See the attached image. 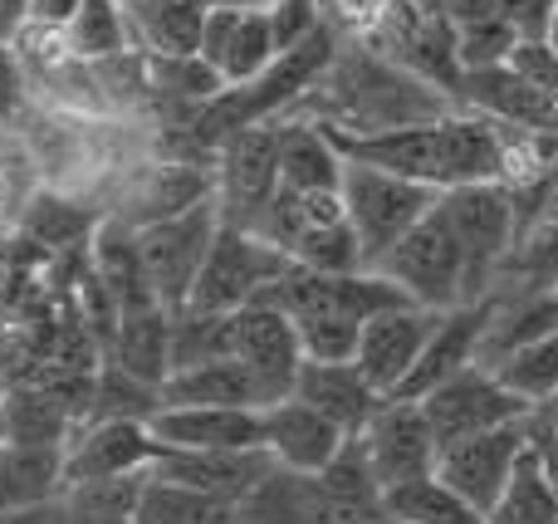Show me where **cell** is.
I'll return each mask as SVG.
<instances>
[{"label":"cell","mask_w":558,"mask_h":524,"mask_svg":"<svg viewBox=\"0 0 558 524\" xmlns=\"http://www.w3.org/2000/svg\"><path fill=\"white\" fill-rule=\"evenodd\" d=\"M328 133V127H324ZM348 162H367L383 172L412 176L436 192H451L465 182H500L505 176V143L500 118L475 113V108H451L441 118L407 127H383V133H328Z\"/></svg>","instance_id":"6da1fadb"},{"label":"cell","mask_w":558,"mask_h":524,"mask_svg":"<svg viewBox=\"0 0 558 524\" xmlns=\"http://www.w3.org/2000/svg\"><path fill=\"white\" fill-rule=\"evenodd\" d=\"M294 108L328 133H383V127L441 118L461 103L436 84H426L422 74L402 69L397 59H387L367 39H348V45H338L324 78Z\"/></svg>","instance_id":"7a4b0ae2"},{"label":"cell","mask_w":558,"mask_h":524,"mask_svg":"<svg viewBox=\"0 0 558 524\" xmlns=\"http://www.w3.org/2000/svg\"><path fill=\"white\" fill-rule=\"evenodd\" d=\"M338 45H343V35H338V29L324 20V25H318L304 45L279 49L270 64H265V74H255L251 84L221 88V94L202 108V118H196L202 137L226 143V137L241 133V127L275 123L279 113H289V108H294L299 98H304L308 88L324 78V69L333 64V54H338Z\"/></svg>","instance_id":"3957f363"},{"label":"cell","mask_w":558,"mask_h":524,"mask_svg":"<svg viewBox=\"0 0 558 524\" xmlns=\"http://www.w3.org/2000/svg\"><path fill=\"white\" fill-rule=\"evenodd\" d=\"M465 260V300H485L500 284V270L520 241V206L505 182H465L441 192ZM461 300V304H465Z\"/></svg>","instance_id":"277c9868"},{"label":"cell","mask_w":558,"mask_h":524,"mask_svg":"<svg viewBox=\"0 0 558 524\" xmlns=\"http://www.w3.org/2000/svg\"><path fill=\"white\" fill-rule=\"evenodd\" d=\"M436 202H441L436 186L383 172V167H367V162H348L343 157V211H348V226H353L357 245H363L367 270H377V260H383Z\"/></svg>","instance_id":"5b68a950"},{"label":"cell","mask_w":558,"mask_h":524,"mask_svg":"<svg viewBox=\"0 0 558 524\" xmlns=\"http://www.w3.org/2000/svg\"><path fill=\"white\" fill-rule=\"evenodd\" d=\"M216 231H221V206H216V196H202V202L186 206V211L157 216V221L137 226L143 275H147V284H153L157 304H162L167 314L186 309L192 284H196V275H202Z\"/></svg>","instance_id":"8992f818"},{"label":"cell","mask_w":558,"mask_h":524,"mask_svg":"<svg viewBox=\"0 0 558 524\" xmlns=\"http://www.w3.org/2000/svg\"><path fill=\"white\" fill-rule=\"evenodd\" d=\"M377 275H387L407 300L426 304V309H456L465 300L461 241H456V226L441 202L377 260Z\"/></svg>","instance_id":"52a82bcc"},{"label":"cell","mask_w":558,"mask_h":524,"mask_svg":"<svg viewBox=\"0 0 558 524\" xmlns=\"http://www.w3.org/2000/svg\"><path fill=\"white\" fill-rule=\"evenodd\" d=\"M289 255L279 251L275 241L245 231V226H226L216 231L211 251H206V265L192 284V309H211V314H235L245 304H255L265 290L289 270Z\"/></svg>","instance_id":"ba28073f"},{"label":"cell","mask_w":558,"mask_h":524,"mask_svg":"<svg viewBox=\"0 0 558 524\" xmlns=\"http://www.w3.org/2000/svg\"><path fill=\"white\" fill-rule=\"evenodd\" d=\"M524 447H530V417L500 422V427H485V431H471V437H456V441H446V447H436L432 476L446 480L465 505L490 515Z\"/></svg>","instance_id":"9c48e42d"},{"label":"cell","mask_w":558,"mask_h":524,"mask_svg":"<svg viewBox=\"0 0 558 524\" xmlns=\"http://www.w3.org/2000/svg\"><path fill=\"white\" fill-rule=\"evenodd\" d=\"M422 412L436 431V447H446V441L471 437V431L500 427V422H520V417H530L534 407L524 398H514L490 368L471 363V368H461L456 378H446L441 388L426 392Z\"/></svg>","instance_id":"30bf717a"},{"label":"cell","mask_w":558,"mask_h":524,"mask_svg":"<svg viewBox=\"0 0 558 524\" xmlns=\"http://www.w3.org/2000/svg\"><path fill=\"white\" fill-rule=\"evenodd\" d=\"M279 192V127L275 123H255L241 133L226 137V157H221V206L226 226H245L255 231L265 216V206Z\"/></svg>","instance_id":"8fae6325"},{"label":"cell","mask_w":558,"mask_h":524,"mask_svg":"<svg viewBox=\"0 0 558 524\" xmlns=\"http://www.w3.org/2000/svg\"><path fill=\"white\" fill-rule=\"evenodd\" d=\"M357 441H363V456L383 490L436 471V431H432V422H426L422 402L383 398V407L367 417Z\"/></svg>","instance_id":"7c38bea8"},{"label":"cell","mask_w":558,"mask_h":524,"mask_svg":"<svg viewBox=\"0 0 558 524\" xmlns=\"http://www.w3.org/2000/svg\"><path fill=\"white\" fill-rule=\"evenodd\" d=\"M235 358L260 382L265 407L289 398L299 368H304V343H299L294 319L270 300H255L245 309H235Z\"/></svg>","instance_id":"4fadbf2b"},{"label":"cell","mask_w":558,"mask_h":524,"mask_svg":"<svg viewBox=\"0 0 558 524\" xmlns=\"http://www.w3.org/2000/svg\"><path fill=\"white\" fill-rule=\"evenodd\" d=\"M441 314L446 309H426V304H392V309H377L373 319L363 324V333H357V353H353L357 373H363L383 398H392V392L402 388V378L412 373L416 353L426 349V339H432Z\"/></svg>","instance_id":"5bb4252c"},{"label":"cell","mask_w":558,"mask_h":524,"mask_svg":"<svg viewBox=\"0 0 558 524\" xmlns=\"http://www.w3.org/2000/svg\"><path fill=\"white\" fill-rule=\"evenodd\" d=\"M275 471V456L265 447L251 451H177L157 441V461H153V476L172 480V486L186 490H202L211 500H226V505H241L255 486Z\"/></svg>","instance_id":"9a60e30c"},{"label":"cell","mask_w":558,"mask_h":524,"mask_svg":"<svg viewBox=\"0 0 558 524\" xmlns=\"http://www.w3.org/2000/svg\"><path fill=\"white\" fill-rule=\"evenodd\" d=\"M153 461H157V437L147 431V422L94 417L84 437L64 447V490L84 486V480L137 476V471H153Z\"/></svg>","instance_id":"2e32d148"},{"label":"cell","mask_w":558,"mask_h":524,"mask_svg":"<svg viewBox=\"0 0 558 524\" xmlns=\"http://www.w3.org/2000/svg\"><path fill=\"white\" fill-rule=\"evenodd\" d=\"M485 319H490V294L485 300H465L456 309H446L436 319L432 339L426 349L416 353L412 373L402 378V388L392 398H407V402H422L432 388H441L446 378H456L461 368H471L475 353H481V333H485Z\"/></svg>","instance_id":"e0dca14e"},{"label":"cell","mask_w":558,"mask_h":524,"mask_svg":"<svg viewBox=\"0 0 558 524\" xmlns=\"http://www.w3.org/2000/svg\"><path fill=\"white\" fill-rule=\"evenodd\" d=\"M162 447L177 451H251L265 447L260 407H157L147 422Z\"/></svg>","instance_id":"ac0fdd59"},{"label":"cell","mask_w":558,"mask_h":524,"mask_svg":"<svg viewBox=\"0 0 558 524\" xmlns=\"http://www.w3.org/2000/svg\"><path fill=\"white\" fill-rule=\"evenodd\" d=\"M279 54L270 35V15L265 10H206L202 29V59L216 69L226 88L251 84L265 74V64Z\"/></svg>","instance_id":"d6986e66"},{"label":"cell","mask_w":558,"mask_h":524,"mask_svg":"<svg viewBox=\"0 0 558 524\" xmlns=\"http://www.w3.org/2000/svg\"><path fill=\"white\" fill-rule=\"evenodd\" d=\"M260 417H265V451L284 471H324L338 456V447L348 441V431L338 422H328L324 412L308 407L294 392L260 407Z\"/></svg>","instance_id":"ffe728a7"},{"label":"cell","mask_w":558,"mask_h":524,"mask_svg":"<svg viewBox=\"0 0 558 524\" xmlns=\"http://www.w3.org/2000/svg\"><path fill=\"white\" fill-rule=\"evenodd\" d=\"M294 398H304L328 422H338L348 437H357L367 427V417L383 407V392L357 373V363H308L304 358V368L294 378Z\"/></svg>","instance_id":"44dd1931"},{"label":"cell","mask_w":558,"mask_h":524,"mask_svg":"<svg viewBox=\"0 0 558 524\" xmlns=\"http://www.w3.org/2000/svg\"><path fill=\"white\" fill-rule=\"evenodd\" d=\"M162 407H265V392L231 353V358L172 368L162 378Z\"/></svg>","instance_id":"7402d4cb"},{"label":"cell","mask_w":558,"mask_h":524,"mask_svg":"<svg viewBox=\"0 0 558 524\" xmlns=\"http://www.w3.org/2000/svg\"><path fill=\"white\" fill-rule=\"evenodd\" d=\"M128 39L153 59H186L202 54L206 5L202 0H128Z\"/></svg>","instance_id":"603a6c76"},{"label":"cell","mask_w":558,"mask_h":524,"mask_svg":"<svg viewBox=\"0 0 558 524\" xmlns=\"http://www.w3.org/2000/svg\"><path fill=\"white\" fill-rule=\"evenodd\" d=\"M279 186H289V192H343V153L308 118L279 127Z\"/></svg>","instance_id":"cb8c5ba5"},{"label":"cell","mask_w":558,"mask_h":524,"mask_svg":"<svg viewBox=\"0 0 558 524\" xmlns=\"http://www.w3.org/2000/svg\"><path fill=\"white\" fill-rule=\"evenodd\" d=\"M108 358L118 368H128L133 378L162 388V378L172 373V314L162 304H137V309L118 314V333Z\"/></svg>","instance_id":"d4e9b609"},{"label":"cell","mask_w":558,"mask_h":524,"mask_svg":"<svg viewBox=\"0 0 558 524\" xmlns=\"http://www.w3.org/2000/svg\"><path fill=\"white\" fill-rule=\"evenodd\" d=\"M490 524H558V486H554V466L539 451V441L530 437V447L520 451L510 480H505L495 510L485 515Z\"/></svg>","instance_id":"484cf974"},{"label":"cell","mask_w":558,"mask_h":524,"mask_svg":"<svg viewBox=\"0 0 558 524\" xmlns=\"http://www.w3.org/2000/svg\"><path fill=\"white\" fill-rule=\"evenodd\" d=\"M495 290L558 294V211H544V216H534V221L524 226Z\"/></svg>","instance_id":"4316f807"},{"label":"cell","mask_w":558,"mask_h":524,"mask_svg":"<svg viewBox=\"0 0 558 524\" xmlns=\"http://www.w3.org/2000/svg\"><path fill=\"white\" fill-rule=\"evenodd\" d=\"M94 275L104 280V290L113 294L118 314L123 309H137V304H157L153 284L143 275V255H137V231L128 226H104L98 231V245H94Z\"/></svg>","instance_id":"83f0119b"},{"label":"cell","mask_w":558,"mask_h":524,"mask_svg":"<svg viewBox=\"0 0 558 524\" xmlns=\"http://www.w3.org/2000/svg\"><path fill=\"white\" fill-rule=\"evenodd\" d=\"M490 373L514 392V398L530 402V407H549V402H558V329L520 343V349H510L505 358H495Z\"/></svg>","instance_id":"f1b7e54d"},{"label":"cell","mask_w":558,"mask_h":524,"mask_svg":"<svg viewBox=\"0 0 558 524\" xmlns=\"http://www.w3.org/2000/svg\"><path fill=\"white\" fill-rule=\"evenodd\" d=\"M383 496H387L392 524H490L481 510L465 505V500L436 476L402 480V486L383 490Z\"/></svg>","instance_id":"f546056e"},{"label":"cell","mask_w":558,"mask_h":524,"mask_svg":"<svg viewBox=\"0 0 558 524\" xmlns=\"http://www.w3.org/2000/svg\"><path fill=\"white\" fill-rule=\"evenodd\" d=\"M231 353H235V314L192 309V304L172 314V368L231 358Z\"/></svg>","instance_id":"4dcf8cb0"},{"label":"cell","mask_w":558,"mask_h":524,"mask_svg":"<svg viewBox=\"0 0 558 524\" xmlns=\"http://www.w3.org/2000/svg\"><path fill=\"white\" fill-rule=\"evenodd\" d=\"M162 407V388L133 378L128 368H118L113 358L104 363L94 382H88V417H128V422H153V412Z\"/></svg>","instance_id":"1f68e13d"},{"label":"cell","mask_w":558,"mask_h":524,"mask_svg":"<svg viewBox=\"0 0 558 524\" xmlns=\"http://www.w3.org/2000/svg\"><path fill=\"white\" fill-rule=\"evenodd\" d=\"M64 35H69V49L84 59H113V54H123V49H133V39H128V15L118 0H84L78 15L64 25Z\"/></svg>","instance_id":"d6a6232c"},{"label":"cell","mask_w":558,"mask_h":524,"mask_svg":"<svg viewBox=\"0 0 558 524\" xmlns=\"http://www.w3.org/2000/svg\"><path fill=\"white\" fill-rule=\"evenodd\" d=\"M520 49V29L500 15L485 20H465L456 25V54H461V69H490V64H510V54Z\"/></svg>","instance_id":"836d02e7"},{"label":"cell","mask_w":558,"mask_h":524,"mask_svg":"<svg viewBox=\"0 0 558 524\" xmlns=\"http://www.w3.org/2000/svg\"><path fill=\"white\" fill-rule=\"evenodd\" d=\"M299 343H304L308 363H353L357 353V319H338V314H314V319H294Z\"/></svg>","instance_id":"e575fe53"},{"label":"cell","mask_w":558,"mask_h":524,"mask_svg":"<svg viewBox=\"0 0 558 524\" xmlns=\"http://www.w3.org/2000/svg\"><path fill=\"white\" fill-rule=\"evenodd\" d=\"M265 15H270L275 49L304 45V39L314 35L318 25H324V10H318V0H270V5H265Z\"/></svg>","instance_id":"d590c367"},{"label":"cell","mask_w":558,"mask_h":524,"mask_svg":"<svg viewBox=\"0 0 558 524\" xmlns=\"http://www.w3.org/2000/svg\"><path fill=\"white\" fill-rule=\"evenodd\" d=\"M318 10H324V20L338 29V35L367 39L377 25H383L387 10H392V0H318Z\"/></svg>","instance_id":"8d00e7d4"},{"label":"cell","mask_w":558,"mask_h":524,"mask_svg":"<svg viewBox=\"0 0 558 524\" xmlns=\"http://www.w3.org/2000/svg\"><path fill=\"white\" fill-rule=\"evenodd\" d=\"M0 524H74V520H69L64 496H54V500H35V505L0 510Z\"/></svg>","instance_id":"74e56055"},{"label":"cell","mask_w":558,"mask_h":524,"mask_svg":"<svg viewBox=\"0 0 558 524\" xmlns=\"http://www.w3.org/2000/svg\"><path fill=\"white\" fill-rule=\"evenodd\" d=\"M20 64H15V54H10V45H5V35H0V118H10L20 108Z\"/></svg>","instance_id":"f35d334b"},{"label":"cell","mask_w":558,"mask_h":524,"mask_svg":"<svg viewBox=\"0 0 558 524\" xmlns=\"http://www.w3.org/2000/svg\"><path fill=\"white\" fill-rule=\"evenodd\" d=\"M78 5H84V0H29V25H39V29H64L69 20L78 15Z\"/></svg>","instance_id":"ab89813d"},{"label":"cell","mask_w":558,"mask_h":524,"mask_svg":"<svg viewBox=\"0 0 558 524\" xmlns=\"http://www.w3.org/2000/svg\"><path fill=\"white\" fill-rule=\"evenodd\" d=\"M29 20V0H0V35L20 29Z\"/></svg>","instance_id":"60d3db41"},{"label":"cell","mask_w":558,"mask_h":524,"mask_svg":"<svg viewBox=\"0 0 558 524\" xmlns=\"http://www.w3.org/2000/svg\"><path fill=\"white\" fill-rule=\"evenodd\" d=\"M206 10H265L270 0H202Z\"/></svg>","instance_id":"b9f144b4"},{"label":"cell","mask_w":558,"mask_h":524,"mask_svg":"<svg viewBox=\"0 0 558 524\" xmlns=\"http://www.w3.org/2000/svg\"><path fill=\"white\" fill-rule=\"evenodd\" d=\"M544 412H549V407H544ZM549 422H554V447H558V417H554V412H549Z\"/></svg>","instance_id":"7bdbcfd3"},{"label":"cell","mask_w":558,"mask_h":524,"mask_svg":"<svg viewBox=\"0 0 558 524\" xmlns=\"http://www.w3.org/2000/svg\"><path fill=\"white\" fill-rule=\"evenodd\" d=\"M0 402H5V378H0Z\"/></svg>","instance_id":"ee69618b"},{"label":"cell","mask_w":558,"mask_h":524,"mask_svg":"<svg viewBox=\"0 0 558 524\" xmlns=\"http://www.w3.org/2000/svg\"><path fill=\"white\" fill-rule=\"evenodd\" d=\"M549 412H554V417H558V402H549Z\"/></svg>","instance_id":"f6af8a7d"},{"label":"cell","mask_w":558,"mask_h":524,"mask_svg":"<svg viewBox=\"0 0 558 524\" xmlns=\"http://www.w3.org/2000/svg\"><path fill=\"white\" fill-rule=\"evenodd\" d=\"M118 5H128V0H118Z\"/></svg>","instance_id":"bcb514c9"},{"label":"cell","mask_w":558,"mask_h":524,"mask_svg":"<svg viewBox=\"0 0 558 524\" xmlns=\"http://www.w3.org/2000/svg\"><path fill=\"white\" fill-rule=\"evenodd\" d=\"M235 524H245V520H235Z\"/></svg>","instance_id":"7dc6e473"}]
</instances>
